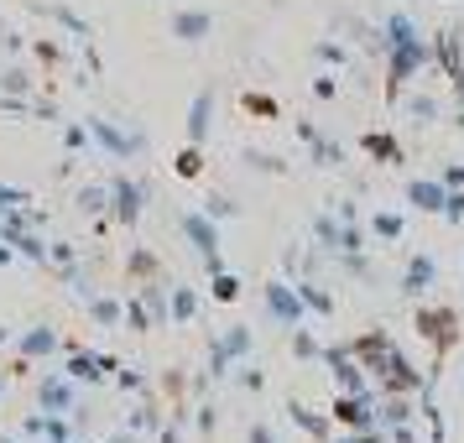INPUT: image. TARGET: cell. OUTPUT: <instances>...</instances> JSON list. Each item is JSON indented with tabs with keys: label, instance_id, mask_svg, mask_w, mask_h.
Returning <instances> with one entry per match:
<instances>
[{
	"label": "cell",
	"instance_id": "6da1fadb",
	"mask_svg": "<svg viewBox=\"0 0 464 443\" xmlns=\"http://www.w3.org/2000/svg\"><path fill=\"white\" fill-rule=\"evenodd\" d=\"M386 53V94L397 100L401 89L418 79L422 68H433V43L428 37H412V43H397V47H381Z\"/></svg>",
	"mask_w": 464,
	"mask_h": 443
},
{
	"label": "cell",
	"instance_id": "7a4b0ae2",
	"mask_svg": "<svg viewBox=\"0 0 464 443\" xmlns=\"http://www.w3.org/2000/svg\"><path fill=\"white\" fill-rule=\"evenodd\" d=\"M178 230H183V240H188L193 251H198V261L209 266V272H225V235H219V219H209L204 209H183L178 214Z\"/></svg>",
	"mask_w": 464,
	"mask_h": 443
},
{
	"label": "cell",
	"instance_id": "3957f363",
	"mask_svg": "<svg viewBox=\"0 0 464 443\" xmlns=\"http://www.w3.org/2000/svg\"><path fill=\"white\" fill-rule=\"evenodd\" d=\"M84 126H89V141L105 151L110 162H136V157L147 151V136H141V130L115 126V120H105V115H89Z\"/></svg>",
	"mask_w": 464,
	"mask_h": 443
},
{
	"label": "cell",
	"instance_id": "277c9868",
	"mask_svg": "<svg viewBox=\"0 0 464 443\" xmlns=\"http://www.w3.org/2000/svg\"><path fill=\"white\" fill-rule=\"evenodd\" d=\"M251 355H256V329L251 323H230V329L209 344V376L225 380L235 365H246Z\"/></svg>",
	"mask_w": 464,
	"mask_h": 443
},
{
	"label": "cell",
	"instance_id": "5b68a950",
	"mask_svg": "<svg viewBox=\"0 0 464 443\" xmlns=\"http://www.w3.org/2000/svg\"><path fill=\"white\" fill-rule=\"evenodd\" d=\"M261 303H266V318H272V323H282V329L308 323V308H303L297 287H293V282H282V276H272V282L261 287Z\"/></svg>",
	"mask_w": 464,
	"mask_h": 443
},
{
	"label": "cell",
	"instance_id": "8992f818",
	"mask_svg": "<svg viewBox=\"0 0 464 443\" xmlns=\"http://www.w3.org/2000/svg\"><path fill=\"white\" fill-rule=\"evenodd\" d=\"M37 407L43 412H68V418L79 422L84 418V401H79V380L68 376V371H53V376L37 386Z\"/></svg>",
	"mask_w": 464,
	"mask_h": 443
},
{
	"label": "cell",
	"instance_id": "52a82bcc",
	"mask_svg": "<svg viewBox=\"0 0 464 443\" xmlns=\"http://www.w3.org/2000/svg\"><path fill=\"white\" fill-rule=\"evenodd\" d=\"M376 397H381V391H360V397H350V391H334V407H329L334 428H350V433L376 428Z\"/></svg>",
	"mask_w": 464,
	"mask_h": 443
},
{
	"label": "cell",
	"instance_id": "ba28073f",
	"mask_svg": "<svg viewBox=\"0 0 464 443\" xmlns=\"http://www.w3.org/2000/svg\"><path fill=\"white\" fill-rule=\"evenodd\" d=\"M418 334L439 344V355H449L459 344V313L454 308H418Z\"/></svg>",
	"mask_w": 464,
	"mask_h": 443
},
{
	"label": "cell",
	"instance_id": "9c48e42d",
	"mask_svg": "<svg viewBox=\"0 0 464 443\" xmlns=\"http://www.w3.org/2000/svg\"><path fill=\"white\" fill-rule=\"evenodd\" d=\"M110 214H115L121 225H136V219L147 214V183H141V178H115V183H110Z\"/></svg>",
	"mask_w": 464,
	"mask_h": 443
},
{
	"label": "cell",
	"instance_id": "30bf717a",
	"mask_svg": "<svg viewBox=\"0 0 464 443\" xmlns=\"http://www.w3.org/2000/svg\"><path fill=\"white\" fill-rule=\"evenodd\" d=\"M433 282H439V261H433L428 251H418V255H407L397 293L401 297H428V293H433Z\"/></svg>",
	"mask_w": 464,
	"mask_h": 443
},
{
	"label": "cell",
	"instance_id": "8fae6325",
	"mask_svg": "<svg viewBox=\"0 0 464 443\" xmlns=\"http://www.w3.org/2000/svg\"><path fill=\"white\" fill-rule=\"evenodd\" d=\"M168 32L178 37V43H204V37H214V11H204V5H183V11H172Z\"/></svg>",
	"mask_w": 464,
	"mask_h": 443
},
{
	"label": "cell",
	"instance_id": "7c38bea8",
	"mask_svg": "<svg viewBox=\"0 0 464 443\" xmlns=\"http://www.w3.org/2000/svg\"><path fill=\"white\" fill-rule=\"evenodd\" d=\"M63 371L79 380V386H100L110 371H121V360H115V355H94V350H73Z\"/></svg>",
	"mask_w": 464,
	"mask_h": 443
},
{
	"label": "cell",
	"instance_id": "4fadbf2b",
	"mask_svg": "<svg viewBox=\"0 0 464 443\" xmlns=\"http://www.w3.org/2000/svg\"><path fill=\"white\" fill-rule=\"evenodd\" d=\"M324 365L334 371V386H339V391H350V397H360V391H376L371 380L360 376L365 365H355V355H350V350H324Z\"/></svg>",
	"mask_w": 464,
	"mask_h": 443
},
{
	"label": "cell",
	"instance_id": "5bb4252c",
	"mask_svg": "<svg viewBox=\"0 0 464 443\" xmlns=\"http://www.w3.org/2000/svg\"><path fill=\"white\" fill-rule=\"evenodd\" d=\"M11 344H16V355H22V360H47V355H58V350H63L58 329H47V323H37V329H22Z\"/></svg>",
	"mask_w": 464,
	"mask_h": 443
},
{
	"label": "cell",
	"instance_id": "9a60e30c",
	"mask_svg": "<svg viewBox=\"0 0 464 443\" xmlns=\"http://www.w3.org/2000/svg\"><path fill=\"white\" fill-rule=\"evenodd\" d=\"M443 198H449L443 178H412V183H407V204L422 209V214H443Z\"/></svg>",
	"mask_w": 464,
	"mask_h": 443
},
{
	"label": "cell",
	"instance_id": "2e32d148",
	"mask_svg": "<svg viewBox=\"0 0 464 443\" xmlns=\"http://www.w3.org/2000/svg\"><path fill=\"white\" fill-rule=\"evenodd\" d=\"M209 126H214V89H198L193 94V110H188V147H204L209 141Z\"/></svg>",
	"mask_w": 464,
	"mask_h": 443
},
{
	"label": "cell",
	"instance_id": "e0dca14e",
	"mask_svg": "<svg viewBox=\"0 0 464 443\" xmlns=\"http://www.w3.org/2000/svg\"><path fill=\"white\" fill-rule=\"evenodd\" d=\"M365 230H371V240H376V246H397L401 235H407V214H397V209H376Z\"/></svg>",
	"mask_w": 464,
	"mask_h": 443
},
{
	"label": "cell",
	"instance_id": "ac0fdd59",
	"mask_svg": "<svg viewBox=\"0 0 464 443\" xmlns=\"http://www.w3.org/2000/svg\"><path fill=\"white\" fill-rule=\"evenodd\" d=\"M287 418L308 433V438H318V443H329V433H334V418H324V412H314V407H303V401H293L287 407Z\"/></svg>",
	"mask_w": 464,
	"mask_h": 443
},
{
	"label": "cell",
	"instance_id": "d6986e66",
	"mask_svg": "<svg viewBox=\"0 0 464 443\" xmlns=\"http://www.w3.org/2000/svg\"><path fill=\"white\" fill-rule=\"evenodd\" d=\"M412 37H422V26L407 16V11H392L386 22H381V47H397V43H412Z\"/></svg>",
	"mask_w": 464,
	"mask_h": 443
},
{
	"label": "cell",
	"instance_id": "ffe728a7",
	"mask_svg": "<svg viewBox=\"0 0 464 443\" xmlns=\"http://www.w3.org/2000/svg\"><path fill=\"white\" fill-rule=\"evenodd\" d=\"M198 318V293L193 287H168V323H193Z\"/></svg>",
	"mask_w": 464,
	"mask_h": 443
},
{
	"label": "cell",
	"instance_id": "44dd1931",
	"mask_svg": "<svg viewBox=\"0 0 464 443\" xmlns=\"http://www.w3.org/2000/svg\"><path fill=\"white\" fill-rule=\"evenodd\" d=\"M293 287H297V297H303V308H308L314 318H334V313H339V303H334L329 293H324L318 282H293Z\"/></svg>",
	"mask_w": 464,
	"mask_h": 443
},
{
	"label": "cell",
	"instance_id": "7402d4cb",
	"mask_svg": "<svg viewBox=\"0 0 464 443\" xmlns=\"http://www.w3.org/2000/svg\"><path fill=\"white\" fill-rule=\"evenodd\" d=\"M433 63H443V73H449V79H464V63H459V32H439Z\"/></svg>",
	"mask_w": 464,
	"mask_h": 443
},
{
	"label": "cell",
	"instance_id": "603a6c76",
	"mask_svg": "<svg viewBox=\"0 0 464 443\" xmlns=\"http://www.w3.org/2000/svg\"><path fill=\"white\" fill-rule=\"evenodd\" d=\"M89 318H94V323H105V329H121V323H126V303L89 293Z\"/></svg>",
	"mask_w": 464,
	"mask_h": 443
},
{
	"label": "cell",
	"instance_id": "cb8c5ba5",
	"mask_svg": "<svg viewBox=\"0 0 464 443\" xmlns=\"http://www.w3.org/2000/svg\"><path fill=\"white\" fill-rule=\"evenodd\" d=\"M37 11H43L47 22L68 26V32H73V37H94V26H89L84 16H73V11H68V5H37Z\"/></svg>",
	"mask_w": 464,
	"mask_h": 443
},
{
	"label": "cell",
	"instance_id": "d4e9b609",
	"mask_svg": "<svg viewBox=\"0 0 464 443\" xmlns=\"http://www.w3.org/2000/svg\"><path fill=\"white\" fill-rule=\"evenodd\" d=\"M365 151H371L376 162H386V168H397V162H401V147L386 136V130H371V136H365Z\"/></svg>",
	"mask_w": 464,
	"mask_h": 443
},
{
	"label": "cell",
	"instance_id": "484cf974",
	"mask_svg": "<svg viewBox=\"0 0 464 443\" xmlns=\"http://www.w3.org/2000/svg\"><path fill=\"white\" fill-rule=\"evenodd\" d=\"M209 293H214V303H235V297H240V276L209 272Z\"/></svg>",
	"mask_w": 464,
	"mask_h": 443
},
{
	"label": "cell",
	"instance_id": "4316f807",
	"mask_svg": "<svg viewBox=\"0 0 464 443\" xmlns=\"http://www.w3.org/2000/svg\"><path fill=\"white\" fill-rule=\"evenodd\" d=\"M293 355L297 360H324V344L308 334V323H297V329H293Z\"/></svg>",
	"mask_w": 464,
	"mask_h": 443
},
{
	"label": "cell",
	"instance_id": "83f0119b",
	"mask_svg": "<svg viewBox=\"0 0 464 443\" xmlns=\"http://www.w3.org/2000/svg\"><path fill=\"white\" fill-rule=\"evenodd\" d=\"M79 209H84V214H105L110 209V188H105V183H89V188H79Z\"/></svg>",
	"mask_w": 464,
	"mask_h": 443
},
{
	"label": "cell",
	"instance_id": "f1b7e54d",
	"mask_svg": "<svg viewBox=\"0 0 464 443\" xmlns=\"http://www.w3.org/2000/svg\"><path fill=\"white\" fill-rule=\"evenodd\" d=\"M0 89H5L11 100H22V94H32V73H26V68H5V73H0Z\"/></svg>",
	"mask_w": 464,
	"mask_h": 443
},
{
	"label": "cell",
	"instance_id": "f546056e",
	"mask_svg": "<svg viewBox=\"0 0 464 443\" xmlns=\"http://www.w3.org/2000/svg\"><path fill=\"white\" fill-rule=\"evenodd\" d=\"M94 141H89V126L84 120H73V126H63V151L68 157H79V151H89Z\"/></svg>",
	"mask_w": 464,
	"mask_h": 443
},
{
	"label": "cell",
	"instance_id": "4dcf8cb0",
	"mask_svg": "<svg viewBox=\"0 0 464 443\" xmlns=\"http://www.w3.org/2000/svg\"><path fill=\"white\" fill-rule=\"evenodd\" d=\"M308 151H314V162H318V168H339V162H344V147H334L329 136H318V141H314Z\"/></svg>",
	"mask_w": 464,
	"mask_h": 443
},
{
	"label": "cell",
	"instance_id": "1f68e13d",
	"mask_svg": "<svg viewBox=\"0 0 464 443\" xmlns=\"http://www.w3.org/2000/svg\"><path fill=\"white\" fill-rule=\"evenodd\" d=\"M314 235H318V246H324V251H334V240H339V214H318V219H314Z\"/></svg>",
	"mask_w": 464,
	"mask_h": 443
},
{
	"label": "cell",
	"instance_id": "d6a6232c",
	"mask_svg": "<svg viewBox=\"0 0 464 443\" xmlns=\"http://www.w3.org/2000/svg\"><path fill=\"white\" fill-rule=\"evenodd\" d=\"M126 329H136V334H147L151 329V313L141 308V297H126Z\"/></svg>",
	"mask_w": 464,
	"mask_h": 443
},
{
	"label": "cell",
	"instance_id": "836d02e7",
	"mask_svg": "<svg viewBox=\"0 0 464 443\" xmlns=\"http://www.w3.org/2000/svg\"><path fill=\"white\" fill-rule=\"evenodd\" d=\"M407 115H418L422 126H428V120H439V100H428V94H412V100H407Z\"/></svg>",
	"mask_w": 464,
	"mask_h": 443
},
{
	"label": "cell",
	"instance_id": "e575fe53",
	"mask_svg": "<svg viewBox=\"0 0 464 443\" xmlns=\"http://www.w3.org/2000/svg\"><path fill=\"white\" fill-rule=\"evenodd\" d=\"M130 433H157L162 428V412H151V407H136V418L126 422Z\"/></svg>",
	"mask_w": 464,
	"mask_h": 443
},
{
	"label": "cell",
	"instance_id": "d590c367",
	"mask_svg": "<svg viewBox=\"0 0 464 443\" xmlns=\"http://www.w3.org/2000/svg\"><path fill=\"white\" fill-rule=\"evenodd\" d=\"M314 53H318V63H329V68H344V63H350V53H344V43H318Z\"/></svg>",
	"mask_w": 464,
	"mask_h": 443
},
{
	"label": "cell",
	"instance_id": "8d00e7d4",
	"mask_svg": "<svg viewBox=\"0 0 464 443\" xmlns=\"http://www.w3.org/2000/svg\"><path fill=\"white\" fill-rule=\"evenodd\" d=\"M198 172H204V147H188L178 157V178H198Z\"/></svg>",
	"mask_w": 464,
	"mask_h": 443
},
{
	"label": "cell",
	"instance_id": "74e56055",
	"mask_svg": "<svg viewBox=\"0 0 464 443\" xmlns=\"http://www.w3.org/2000/svg\"><path fill=\"white\" fill-rule=\"evenodd\" d=\"M443 219H449V225H464V188H449V198H443Z\"/></svg>",
	"mask_w": 464,
	"mask_h": 443
},
{
	"label": "cell",
	"instance_id": "f35d334b",
	"mask_svg": "<svg viewBox=\"0 0 464 443\" xmlns=\"http://www.w3.org/2000/svg\"><path fill=\"white\" fill-rule=\"evenodd\" d=\"M22 204H32V193H26V188H11V183H0V214H5V209H22Z\"/></svg>",
	"mask_w": 464,
	"mask_h": 443
},
{
	"label": "cell",
	"instance_id": "ab89813d",
	"mask_svg": "<svg viewBox=\"0 0 464 443\" xmlns=\"http://www.w3.org/2000/svg\"><path fill=\"white\" fill-rule=\"evenodd\" d=\"M204 214L209 219H230V214H240V204H230V198H204Z\"/></svg>",
	"mask_w": 464,
	"mask_h": 443
},
{
	"label": "cell",
	"instance_id": "60d3db41",
	"mask_svg": "<svg viewBox=\"0 0 464 443\" xmlns=\"http://www.w3.org/2000/svg\"><path fill=\"white\" fill-rule=\"evenodd\" d=\"M246 162H251V168H261V172H272V178H282V162H276V157H266V151H251V157H246Z\"/></svg>",
	"mask_w": 464,
	"mask_h": 443
},
{
	"label": "cell",
	"instance_id": "b9f144b4",
	"mask_svg": "<svg viewBox=\"0 0 464 443\" xmlns=\"http://www.w3.org/2000/svg\"><path fill=\"white\" fill-rule=\"evenodd\" d=\"M314 94H318V100H334V94H339L334 73H318V79H314Z\"/></svg>",
	"mask_w": 464,
	"mask_h": 443
},
{
	"label": "cell",
	"instance_id": "7bdbcfd3",
	"mask_svg": "<svg viewBox=\"0 0 464 443\" xmlns=\"http://www.w3.org/2000/svg\"><path fill=\"white\" fill-rule=\"evenodd\" d=\"M121 391H147V376H141V371H121Z\"/></svg>",
	"mask_w": 464,
	"mask_h": 443
},
{
	"label": "cell",
	"instance_id": "ee69618b",
	"mask_svg": "<svg viewBox=\"0 0 464 443\" xmlns=\"http://www.w3.org/2000/svg\"><path fill=\"white\" fill-rule=\"evenodd\" d=\"M318 136H324V130H318L314 120H297V141H303V147H314Z\"/></svg>",
	"mask_w": 464,
	"mask_h": 443
},
{
	"label": "cell",
	"instance_id": "f6af8a7d",
	"mask_svg": "<svg viewBox=\"0 0 464 443\" xmlns=\"http://www.w3.org/2000/svg\"><path fill=\"white\" fill-rule=\"evenodd\" d=\"M240 371H246V376H240V386H246V391H261V386H266V376H261V371H251V365H240Z\"/></svg>",
	"mask_w": 464,
	"mask_h": 443
},
{
	"label": "cell",
	"instance_id": "bcb514c9",
	"mask_svg": "<svg viewBox=\"0 0 464 443\" xmlns=\"http://www.w3.org/2000/svg\"><path fill=\"white\" fill-rule=\"evenodd\" d=\"M443 188H464V162H454V168H443Z\"/></svg>",
	"mask_w": 464,
	"mask_h": 443
},
{
	"label": "cell",
	"instance_id": "7dc6e473",
	"mask_svg": "<svg viewBox=\"0 0 464 443\" xmlns=\"http://www.w3.org/2000/svg\"><path fill=\"white\" fill-rule=\"evenodd\" d=\"M157 443H183V433H178V422H172V428L162 422V428H157Z\"/></svg>",
	"mask_w": 464,
	"mask_h": 443
},
{
	"label": "cell",
	"instance_id": "c3c4849f",
	"mask_svg": "<svg viewBox=\"0 0 464 443\" xmlns=\"http://www.w3.org/2000/svg\"><path fill=\"white\" fill-rule=\"evenodd\" d=\"M251 443H276V433L266 428V422H256V428H251Z\"/></svg>",
	"mask_w": 464,
	"mask_h": 443
},
{
	"label": "cell",
	"instance_id": "681fc988",
	"mask_svg": "<svg viewBox=\"0 0 464 443\" xmlns=\"http://www.w3.org/2000/svg\"><path fill=\"white\" fill-rule=\"evenodd\" d=\"M11 261H16V246H11V240L0 235V266H11Z\"/></svg>",
	"mask_w": 464,
	"mask_h": 443
},
{
	"label": "cell",
	"instance_id": "f907efd6",
	"mask_svg": "<svg viewBox=\"0 0 464 443\" xmlns=\"http://www.w3.org/2000/svg\"><path fill=\"white\" fill-rule=\"evenodd\" d=\"M110 443H141V438H136L130 428H121V433H115V438H110Z\"/></svg>",
	"mask_w": 464,
	"mask_h": 443
},
{
	"label": "cell",
	"instance_id": "816d5d0a",
	"mask_svg": "<svg viewBox=\"0 0 464 443\" xmlns=\"http://www.w3.org/2000/svg\"><path fill=\"white\" fill-rule=\"evenodd\" d=\"M11 339H16V334H11V329H0V344H11Z\"/></svg>",
	"mask_w": 464,
	"mask_h": 443
},
{
	"label": "cell",
	"instance_id": "f5cc1de1",
	"mask_svg": "<svg viewBox=\"0 0 464 443\" xmlns=\"http://www.w3.org/2000/svg\"><path fill=\"white\" fill-rule=\"evenodd\" d=\"M5 443H26V438H5Z\"/></svg>",
	"mask_w": 464,
	"mask_h": 443
},
{
	"label": "cell",
	"instance_id": "db71d44e",
	"mask_svg": "<svg viewBox=\"0 0 464 443\" xmlns=\"http://www.w3.org/2000/svg\"><path fill=\"white\" fill-rule=\"evenodd\" d=\"M459 386H464V365H459Z\"/></svg>",
	"mask_w": 464,
	"mask_h": 443
},
{
	"label": "cell",
	"instance_id": "11a10c76",
	"mask_svg": "<svg viewBox=\"0 0 464 443\" xmlns=\"http://www.w3.org/2000/svg\"><path fill=\"white\" fill-rule=\"evenodd\" d=\"M459 126H464V110H459Z\"/></svg>",
	"mask_w": 464,
	"mask_h": 443
},
{
	"label": "cell",
	"instance_id": "9f6ffc18",
	"mask_svg": "<svg viewBox=\"0 0 464 443\" xmlns=\"http://www.w3.org/2000/svg\"><path fill=\"white\" fill-rule=\"evenodd\" d=\"M0 397H5V386H0Z\"/></svg>",
	"mask_w": 464,
	"mask_h": 443
}]
</instances>
